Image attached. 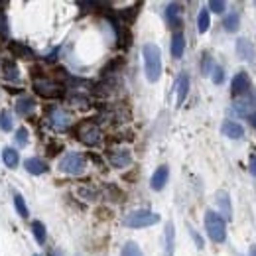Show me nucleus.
<instances>
[{
	"mask_svg": "<svg viewBox=\"0 0 256 256\" xmlns=\"http://www.w3.org/2000/svg\"><path fill=\"white\" fill-rule=\"evenodd\" d=\"M144 55V67H146V79L150 83H156L162 75V53L156 44H146L142 47Z\"/></svg>",
	"mask_w": 256,
	"mask_h": 256,
	"instance_id": "f257e3e1",
	"label": "nucleus"
},
{
	"mask_svg": "<svg viewBox=\"0 0 256 256\" xmlns=\"http://www.w3.org/2000/svg\"><path fill=\"white\" fill-rule=\"evenodd\" d=\"M205 231L209 235V239L213 242H225L226 239V225H225V219L215 213V211H207L205 213Z\"/></svg>",
	"mask_w": 256,
	"mask_h": 256,
	"instance_id": "f03ea898",
	"label": "nucleus"
},
{
	"mask_svg": "<svg viewBox=\"0 0 256 256\" xmlns=\"http://www.w3.org/2000/svg\"><path fill=\"white\" fill-rule=\"evenodd\" d=\"M158 223H160V215L148 209H136L124 217V225L130 226V229H144V226H152Z\"/></svg>",
	"mask_w": 256,
	"mask_h": 256,
	"instance_id": "7ed1b4c3",
	"label": "nucleus"
},
{
	"mask_svg": "<svg viewBox=\"0 0 256 256\" xmlns=\"http://www.w3.org/2000/svg\"><path fill=\"white\" fill-rule=\"evenodd\" d=\"M34 91L44 99H58L63 95V85L47 79V77H34Z\"/></svg>",
	"mask_w": 256,
	"mask_h": 256,
	"instance_id": "20e7f679",
	"label": "nucleus"
},
{
	"mask_svg": "<svg viewBox=\"0 0 256 256\" xmlns=\"http://www.w3.org/2000/svg\"><path fill=\"white\" fill-rule=\"evenodd\" d=\"M60 169L69 176H81L85 172V156L79 152H67L60 160Z\"/></svg>",
	"mask_w": 256,
	"mask_h": 256,
	"instance_id": "39448f33",
	"label": "nucleus"
},
{
	"mask_svg": "<svg viewBox=\"0 0 256 256\" xmlns=\"http://www.w3.org/2000/svg\"><path fill=\"white\" fill-rule=\"evenodd\" d=\"M77 138L83 142V144H87V146H97L99 142H101V130L97 124H93L91 120H85V122H79L77 126Z\"/></svg>",
	"mask_w": 256,
	"mask_h": 256,
	"instance_id": "423d86ee",
	"label": "nucleus"
},
{
	"mask_svg": "<svg viewBox=\"0 0 256 256\" xmlns=\"http://www.w3.org/2000/svg\"><path fill=\"white\" fill-rule=\"evenodd\" d=\"M69 124H71L69 112H65V110H61V108H53V110L49 112V126H51L53 130L63 132V130L69 128Z\"/></svg>",
	"mask_w": 256,
	"mask_h": 256,
	"instance_id": "0eeeda50",
	"label": "nucleus"
},
{
	"mask_svg": "<svg viewBox=\"0 0 256 256\" xmlns=\"http://www.w3.org/2000/svg\"><path fill=\"white\" fill-rule=\"evenodd\" d=\"M248 91H250V79H248V75L244 71L237 73L233 77V83H231V93H233V97H241V95H244Z\"/></svg>",
	"mask_w": 256,
	"mask_h": 256,
	"instance_id": "6e6552de",
	"label": "nucleus"
},
{
	"mask_svg": "<svg viewBox=\"0 0 256 256\" xmlns=\"http://www.w3.org/2000/svg\"><path fill=\"white\" fill-rule=\"evenodd\" d=\"M215 199H217V207H219L221 215H223L226 221H231V219H233V207H231V195H229V191H225V189L217 191Z\"/></svg>",
	"mask_w": 256,
	"mask_h": 256,
	"instance_id": "1a4fd4ad",
	"label": "nucleus"
},
{
	"mask_svg": "<svg viewBox=\"0 0 256 256\" xmlns=\"http://www.w3.org/2000/svg\"><path fill=\"white\" fill-rule=\"evenodd\" d=\"M108 160H110V164L115 166V167L122 169V167H126V166L132 164V154H130L126 148H119V150H112V152H110Z\"/></svg>",
	"mask_w": 256,
	"mask_h": 256,
	"instance_id": "9d476101",
	"label": "nucleus"
},
{
	"mask_svg": "<svg viewBox=\"0 0 256 256\" xmlns=\"http://www.w3.org/2000/svg\"><path fill=\"white\" fill-rule=\"evenodd\" d=\"M167 178H169V167H167V166H160L156 172H154L152 180H150V187H152L154 191H162L164 185L167 183Z\"/></svg>",
	"mask_w": 256,
	"mask_h": 256,
	"instance_id": "9b49d317",
	"label": "nucleus"
},
{
	"mask_svg": "<svg viewBox=\"0 0 256 256\" xmlns=\"http://www.w3.org/2000/svg\"><path fill=\"white\" fill-rule=\"evenodd\" d=\"M237 55H239L241 60H244V61H254L256 49H254V45L248 40L241 38V40H237Z\"/></svg>",
	"mask_w": 256,
	"mask_h": 256,
	"instance_id": "f8f14e48",
	"label": "nucleus"
},
{
	"mask_svg": "<svg viewBox=\"0 0 256 256\" xmlns=\"http://www.w3.org/2000/svg\"><path fill=\"white\" fill-rule=\"evenodd\" d=\"M221 132H223V136L231 138V140H241L244 136V128L239 122H233V120H225L223 126H221Z\"/></svg>",
	"mask_w": 256,
	"mask_h": 256,
	"instance_id": "ddd939ff",
	"label": "nucleus"
},
{
	"mask_svg": "<svg viewBox=\"0 0 256 256\" xmlns=\"http://www.w3.org/2000/svg\"><path fill=\"white\" fill-rule=\"evenodd\" d=\"M180 16H181V6L178 2L167 4V8H166V20H167L169 26H172V28L181 26V18Z\"/></svg>",
	"mask_w": 256,
	"mask_h": 256,
	"instance_id": "4468645a",
	"label": "nucleus"
},
{
	"mask_svg": "<svg viewBox=\"0 0 256 256\" xmlns=\"http://www.w3.org/2000/svg\"><path fill=\"white\" fill-rule=\"evenodd\" d=\"M24 167H26L32 176H42V174L47 172V164H45L44 160H40V158H28V160L24 162Z\"/></svg>",
	"mask_w": 256,
	"mask_h": 256,
	"instance_id": "2eb2a0df",
	"label": "nucleus"
},
{
	"mask_svg": "<svg viewBox=\"0 0 256 256\" xmlns=\"http://www.w3.org/2000/svg\"><path fill=\"white\" fill-rule=\"evenodd\" d=\"M34 108H36V103L30 97H20L16 101V112H18L20 117H30L32 112H34Z\"/></svg>",
	"mask_w": 256,
	"mask_h": 256,
	"instance_id": "dca6fc26",
	"label": "nucleus"
},
{
	"mask_svg": "<svg viewBox=\"0 0 256 256\" xmlns=\"http://www.w3.org/2000/svg\"><path fill=\"white\" fill-rule=\"evenodd\" d=\"M166 256H174L176 250V229H174V223L169 221L166 225Z\"/></svg>",
	"mask_w": 256,
	"mask_h": 256,
	"instance_id": "f3484780",
	"label": "nucleus"
},
{
	"mask_svg": "<svg viewBox=\"0 0 256 256\" xmlns=\"http://www.w3.org/2000/svg\"><path fill=\"white\" fill-rule=\"evenodd\" d=\"M187 93H189V75L181 73L178 77V105H183Z\"/></svg>",
	"mask_w": 256,
	"mask_h": 256,
	"instance_id": "a211bd4d",
	"label": "nucleus"
},
{
	"mask_svg": "<svg viewBox=\"0 0 256 256\" xmlns=\"http://www.w3.org/2000/svg\"><path fill=\"white\" fill-rule=\"evenodd\" d=\"M183 51H185V38L181 32H176L172 38V55L176 60H180L183 55Z\"/></svg>",
	"mask_w": 256,
	"mask_h": 256,
	"instance_id": "6ab92c4d",
	"label": "nucleus"
},
{
	"mask_svg": "<svg viewBox=\"0 0 256 256\" xmlns=\"http://www.w3.org/2000/svg\"><path fill=\"white\" fill-rule=\"evenodd\" d=\"M223 26L226 32H237L239 26H241V14L239 12H229L223 20Z\"/></svg>",
	"mask_w": 256,
	"mask_h": 256,
	"instance_id": "aec40b11",
	"label": "nucleus"
},
{
	"mask_svg": "<svg viewBox=\"0 0 256 256\" xmlns=\"http://www.w3.org/2000/svg\"><path fill=\"white\" fill-rule=\"evenodd\" d=\"M209 26H211L209 10H207V8H203L201 12H199V16H197V30L201 32V34H205V32L209 30Z\"/></svg>",
	"mask_w": 256,
	"mask_h": 256,
	"instance_id": "412c9836",
	"label": "nucleus"
},
{
	"mask_svg": "<svg viewBox=\"0 0 256 256\" xmlns=\"http://www.w3.org/2000/svg\"><path fill=\"white\" fill-rule=\"evenodd\" d=\"M2 162H4L8 167H16L18 162H20V156H18V152H16L14 148H4V150H2Z\"/></svg>",
	"mask_w": 256,
	"mask_h": 256,
	"instance_id": "4be33fe9",
	"label": "nucleus"
},
{
	"mask_svg": "<svg viewBox=\"0 0 256 256\" xmlns=\"http://www.w3.org/2000/svg\"><path fill=\"white\" fill-rule=\"evenodd\" d=\"M32 231H34V239H36L40 244H44L45 239H47V233H45L44 223H42V221H34V223H32Z\"/></svg>",
	"mask_w": 256,
	"mask_h": 256,
	"instance_id": "5701e85b",
	"label": "nucleus"
},
{
	"mask_svg": "<svg viewBox=\"0 0 256 256\" xmlns=\"http://www.w3.org/2000/svg\"><path fill=\"white\" fill-rule=\"evenodd\" d=\"M10 49L18 55V58H26V60H28V58H32V55H34L30 47H26V45H22V44H18V42H12V44H10Z\"/></svg>",
	"mask_w": 256,
	"mask_h": 256,
	"instance_id": "b1692460",
	"label": "nucleus"
},
{
	"mask_svg": "<svg viewBox=\"0 0 256 256\" xmlns=\"http://www.w3.org/2000/svg\"><path fill=\"white\" fill-rule=\"evenodd\" d=\"M4 79H6V81H20L18 67H16L12 61H6V63H4Z\"/></svg>",
	"mask_w": 256,
	"mask_h": 256,
	"instance_id": "393cba45",
	"label": "nucleus"
},
{
	"mask_svg": "<svg viewBox=\"0 0 256 256\" xmlns=\"http://www.w3.org/2000/svg\"><path fill=\"white\" fill-rule=\"evenodd\" d=\"M120 256H144L142 254V250H140V246L136 244V242H126L124 246H122V252H120Z\"/></svg>",
	"mask_w": 256,
	"mask_h": 256,
	"instance_id": "a878e982",
	"label": "nucleus"
},
{
	"mask_svg": "<svg viewBox=\"0 0 256 256\" xmlns=\"http://www.w3.org/2000/svg\"><path fill=\"white\" fill-rule=\"evenodd\" d=\"M14 205H16V211L26 219V217H30V211H28V205H26V201H24V197L20 195V193H16L14 195Z\"/></svg>",
	"mask_w": 256,
	"mask_h": 256,
	"instance_id": "bb28decb",
	"label": "nucleus"
},
{
	"mask_svg": "<svg viewBox=\"0 0 256 256\" xmlns=\"http://www.w3.org/2000/svg\"><path fill=\"white\" fill-rule=\"evenodd\" d=\"M213 58L205 51L203 53V58H201V75H211V71H213Z\"/></svg>",
	"mask_w": 256,
	"mask_h": 256,
	"instance_id": "cd10ccee",
	"label": "nucleus"
},
{
	"mask_svg": "<svg viewBox=\"0 0 256 256\" xmlns=\"http://www.w3.org/2000/svg\"><path fill=\"white\" fill-rule=\"evenodd\" d=\"M0 128H2L4 132H10L12 130V115H10L8 110L0 112Z\"/></svg>",
	"mask_w": 256,
	"mask_h": 256,
	"instance_id": "c85d7f7f",
	"label": "nucleus"
},
{
	"mask_svg": "<svg viewBox=\"0 0 256 256\" xmlns=\"http://www.w3.org/2000/svg\"><path fill=\"white\" fill-rule=\"evenodd\" d=\"M211 79H213V83H215V85H221V83L225 81V71H223V67L215 65V67H213V71H211Z\"/></svg>",
	"mask_w": 256,
	"mask_h": 256,
	"instance_id": "c756f323",
	"label": "nucleus"
},
{
	"mask_svg": "<svg viewBox=\"0 0 256 256\" xmlns=\"http://www.w3.org/2000/svg\"><path fill=\"white\" fill-rule=\"evenodd\" d=\"M16 144H18V146H22V148L28 144V130H26L24 126L16 130Z\"/></svg>",
	"mask_w": 256,
	"mask_h": 256,
	"instance_id": "7c9ffc66",
	"label": "nucleus"
},
{
	"mask_svg": "<svg viewBox=\"0 0 256 256\" xmlns=\"http://www.w3.org/2000/svg\"><path fill=\"white\" fill-rule=\"evenodd\" d=\"M225 2H223V0H211V2H209V10H213L215 14H223L225 12Z\"/></svg>",
	"mask_w": 256,
	"mask_h": 256,
	"instance_id": "2f4dec72",
	"label": "nucleus"
},
{
	"mask_svg": "<svg viewBox=\"0 0 256 256\" xmlns=\"http://www.w3.org/2000/svg\"><path fill=\"white\" fill-rule=\"evenodd\" d=\"M0 32H8V20H6V14L0 10Z\"/></svg>",
	"mask_w": 256,
	"mask_h": 256,
	"instance_id": "473e14b6",
	"label": "nucleus"
},
{
	"mask_svg": "<svg viewBox=\"0 0 256 256\" xmlns=\"http://www.w3.org/2000/svg\"><path fill=\"white\" fill-rule=\"evenodd\" d=\"M248 172H250V176H254V178H256V154H252V156H250V164H248Z\"/></svg>",
	"mask_w": 256,
	"mask_h": 256,
	"instance_id": "72a5a7b5",
	"label": "nucleus"
},
{
	"mask_svg": "<svg viewBox=\"0 0 256 256\" xmlns=\"http://www.w3.org/2000/svg\"><path fill=\"white\" fill-rule=\"evenodd\" d=\"M189 231H191V237H193V241L197 242V248H203V239L199 237V235H197V233H195V231L191 229V226H189Z\"/></svg>",
	"mask_w": 256,
	"mask_h": 256,
	"instance_id": "f704fd0d",
	"label": "nucleus"
},
{
	"mask_svg": "<svg viewBox=\"0 0 256 256\" xmlns=\"http://www.w3.org/2000/svg\"><path fill=\"white\" fill-rule=\"evenodd\" d=\"M248 122L252 124V128H256V112H252V115H248Z\"/></svg>",
	"mask_w": 256,
	"mask_h": 256,
	"instance_id": "c9c22d12",
	"label": "nucleus"
},
{
	"mask_svg": "<svg viewBox=\"0 0 256 256\" xmlns=\"http://www.w3.org/2000/svg\"><path fill=\"white\" fill-rule=\"evenodd\" d=\"M49 256H63V252H61L60 248H55V250H51V252H49Z\"/></svg>",
	"mask_w": 256,
	"mask_h": 256,
	"instance_id": "e433bc0d",
	"label": "nucleus"
},
{
	"mask_svg": "<svg viewBox=\"0 0 256 256\" xmlns=\"http://www.w3.org/2000/svg\"><path fill=\"white\" fill-rule=\"evenodd\" d=\"M248 256H256V244H252V246H250V250H248Z\"/></svg>",
	"mask_w": 256,
	"mask_h": 256,
	"instance_id": "4c0bfd02",
	"label": "nucleus"
}]
</instances>
